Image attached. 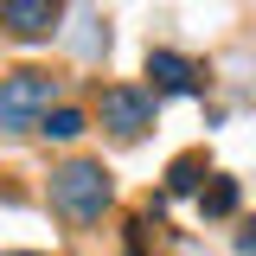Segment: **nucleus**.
I'll list each match as a JSON object with an SVG mask.
<instances>
[{"label": "nucleus", "mask_w": 256, "mask_h": 256, "mask_svg": "<svg viewBox=\"0 0 256 256\" xmlns=\"http://www.w3.org/2000/svg\"><path fill=\"white\" fill-rule=\"evenodd\" d=\"M148 77H154V90H166V96H198L205 90V70L192 58H180V52H148Z\"/></svg>", "instance_id": "nucleus-4"}, {"label": "nucleus", "mask_w": 256, "mask_h": 256, "mask_svg": "<svg viewBox=\"0 0 256 256\" xmlns=\"http://www.w3.org/2000/svg\"><path fill=\"white\" fill-rule=\"evenodd\" d=\"M237 250H244V256H256V224L244 230V237H237Z\"/></svg>", "instance_id": "nucleus-10"}, {"label": "nucleus", "mask_w": 256, "mask_h": 256, "mask_svg": "<svg viewBox=\"0 0 256 256\" xmlns=\"http://www.w3.org/2000/svg\"><path fill=\"white\" fill-rule=\"evenodd\" d=\"M160 224H148V218H128V256H148V250H160V237H154Z\"/></svg>", "instance_id": "nucleus-9"}, {"label": "nucleus", "mask_w": 256, "mask_h": 256, "mask_svg": "<svg viewBox=\"0 0 256 256\" xmlns=\"http://www.w3.org/2000/svg\"><path fill=\"white\" fill-rule=\"evenodd\" d=\"M198 212H205V218H230V212H237V180H212V186H198Z\"/></svg>", "instance_id": "nucleus-7"}, {"label": "nucleus", "mask_w": 256, "mask_h": 256, "mask_svg": "<svg viewBox=\"0 0 256 256\" xmlns=\"http://www.w3.org/2000/svg\"><path fill=\"white\" fill-rule=\"evenodd\" d=\"M0 26L13 38H45V32H58V6L52 0H0Z\"/></svg>", "instance_id": "nucleus-5"}, {"label": "nucleus", "mask_w": 256, "mask_h": 256, "mask_svg": "<svg viewBox=\"0 0 256 256\" xmlns=\"http://www.w3.org/2000/svg\"><path fill=\"white\" fill-rule=\"evenodd\" d=\"M38 128H45L52 141H77V134H84V116H77V109H52Z\"/></svg>", "instance_id": "nucleus-8"}, {"label": "nucleus", "mask_w": 256, "mask_h": 256, "mask_svg": "<svg viewBox=\"0 0 256 256\" xmlns=\"http://www.w3.org/2000/svg\"><path fill=\"white\" fill-rule=\"evenodd\" d=\"M52 96H58V77L52 70H13V77H0V128L6 134L38 128L52 116Z\"/></svg>", "instance_id": "nucleus-2"}, {"label": "nucleus", "mask_w": 256, "mask_h": 256, "mask_svg": "<svg viewBox=\"0 0 256 256\" xmlns=\"http://www.w3.org/2000/svg\"><path fill=\"white\" fill-rule=\"evenodd\" d=\"M52 205H58L64 218H77V224H96L109 212V173L96 160H64L58 173H52Z\"/></svg>", "instance_id": "nucleus-1"}, {"label": "nucleus", "mask_w": 256, "mask_h": 256, "mask_svg": "<svg viewBox=\"0 0 256 256\" xmlns=\"http://www.w3.org/2000/svg\"><path fill=\"white\" fill-rule=\"evenodd\" d=\"M198 180H205V154H180L173 166H166V192H173V198L198 192Z\"/></svg>", "instance_id": "nucleus-6"}, {"label": "nucleus", "mask_w": 256, "mask_h": 256, "mask_svg": "<svg viewBox=\"0 0 256 256\" xmlns=\"http://www.w3.org/2000/svg\"><path fill=\"white\" fill-rule=\"evenodd\" d=\"M102 128L122 134V141L148 134V128H154V96H148V90H128V84L102 90Z\"/></svg>", "instance_id": "nucleus-3"}]
</instances>
